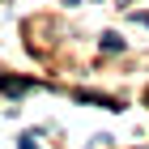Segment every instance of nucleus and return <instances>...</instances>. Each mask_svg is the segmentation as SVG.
<instances>
[{
	"label": "nucleus",
	"instance_id": "1",
	"mask_svg": "<svg viewBox=\"0 0 149 149\" xmlns=\"http://www.w3.org/2000/svg\"><path fill=\"white\" fill-rule=\"evenodd\" d=\"M0 90H9V94H22V90H30V81H9V77H0Z\"/></svg>",
	"mask_w": 149,
	"mask_h": 149
},
{
	"label": "nucleus",
	"instance_id": "2",
	"mask_svg": "<svg viewBox=\"0 0 149 149\" xmlns=\"http://www.w3.org/2000/svg\"><path fill=\"white\" fill-rule=\"evenodd\" d=\"M102 47H107V51H124V38H119V34H102Z\"/></svg>",
	"mask_w": 149,
	"mask_h": 149
},
{
	"label": "nucleus",
	"instance_id": "3",
	"mask_svg": "<svg viewBox=\"0 0 149 149\" xmlns=\"http://www.w3.org/2000/svg\"><path fill=\"white\" fill-rule=\"evenodd\" d=\"M22 149H38V136H34V132H26V136H22Z\"/></svg>",
	"mask_w": 149,
	"mask_h": 149
}]
</instances>
